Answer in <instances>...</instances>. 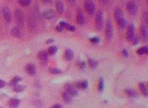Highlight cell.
Masks as SVG:
<instances>
[{"instance_id": "6da1fadb", "label": "cell", "mask_w": 148, "mask_h": 108, "mask_svg": "<svg viewBox=\"0 0 148 108\" xmlns=\"http://www.w3.org/2000/svg\"><path fill=\"white\" fill-rule=\"evenodd\" d=\"M126 8H127V12L131 15H136L138 13V11H139L137 4L134 1H132V0L129 1L127 2V5H126Z\"/></svg>"}, {"instance_id": "7a4b0ae2", "label": "cell", "mask_w": 148, "mask_h": 108, "mask_svg": "<svg viewBox=\"0 0 148 108\" xmlns=\"http://www.w3.org/2000/svg\"><path fill=\"white\" fill-rule=\"evenodd\" d=\"M103 13L101 10H98L95 15V27L98 31H101L103 27L104 23Z\"/></svg>"}, {"instance_id": "3957f363", "label": "cell", "mask_w": 148, "mask_h": 108, "mask_svg": "<svg viewBox=\"0 0 148 108\" xmlns=\"http://www.w3.org/2000/svg\"><path fill=\"white\" fill-rule=\"evenodd\" d=\"M15 18L17 25L20 27H23L25 23V15L21 9H16L15 11Z\"/></svg>"}, {"instance_id": "277c9868", "label": "cell", "mask_w": 148, "mask_h": 108, "mask_svg": "<svg viewBox=\"0 0 148 108\" xmlns=\"http://www.w3.org/2000/svg\"><path fill=\"white\" fill-rule=\"evenodd\" d=\"M84 8L86 13L90 15H93L95 12V4L92 0H85L84 2Z\"/></svg>"}, {"instance_id": "5b68a950", "label": "cell", "mask_w": 148, "mask_h": 108, "mask_svg": "<svg viewBox=\"0 0 148 108\" xmlns=\"http://www.w3.org/2000/svg\"><path fill=\"white\" fill-rule=\"evenodd\" d=\"M113 24L110 19H108L105 24V37L107 39H111L113 36Z\"/></svg>"}, {"instance_id": "8992f818", "label": "cell", "mask_w": 148, "mask_h": 108, "mask_svg": "<svg viewBox=\"0 0 148 108\" xmlns=\"http://www.w3.org/2000/svg\"><path fill=\"white\" fill-rule=\"evenodd\" d=\"M135 36H136V35H135V28H134V25L131 24V25H129L128 28H127V39L129 42H131Z\"/></svg>"}, {"instance_id": "52a82bcc", "label": "cell", "mask_w": 148, "mask_h": 108, "mask_svg": "<svg viewBox=\"0 0 148 108\" xmlns=\"http://www.w3.org/2000/svg\"><path fill=\"white\" fill-rule=\"evenodd\" d=\"M64 89L66 92L68 93L72 97H77L78 95V91H77L76 88L69 83H66L64 85Z\"/></svg>"}, {"instance_id": "ba28073f", "label": "cell", "mask_w": 148, "mask_h": 108, "mask_svg": "<svg viewBox=\"0 0 148 108\" xmlns=\"http://www.w3.org/2000/svg\"><path fill=\"white\" fill-rule=\"evenodd\" d=\"M2 14H3V17L5 18V21L8 23H11L12 20V15L9 8L7 7H5L2 9Z\"/></svg>"}, {"instance_id": "9c48e42d", "label": "cell", "mask_w": 148, "mask_h": 108, "mask_svg": "<svg viewBox=\"0 0 148 108\" xmlns=\"http://www.w3.org/2000/svg\"><path fill=\"white\" fill-rule=\"evenodd\" d=\"M38 57L41 61V64L45 65L48 62V60H49V54H48L47 52L41 51L38 52Z\"/></svg>"}, {"instance_id": "30bf717a", "label": "cell", "mask_w": 148, "mask_h": 108, "mask_svg": "<svg viewBox=\"0 0 148 108\" xmlns=\"http://www.w3.org/2000/svg\"><path fill=\"white\" fill-rule=\"evenodd\" d=\"M42 16H43V18L46 19V20H51V19H53L55 17L56 13L53 9H48V10L43 12Z\"/></svg>"}, {"instance_id": "8fae6325", "label": "cell", "mask_w": 148, "mask_h": 108, "mask_svg": "<svg viewBox=\"0 0 148 108\" xmlns=\"http://www.w3.org/2000/svg\"><path fill=\"white\" fill-rule=\"evenodd\" d=\"M77 22L79 25H83L85 24V19L84 15L83 13L82 12V10L80 9H78L77 11Z\"/></svg>"}, {"instance_id": "7c38bea8", "label": "cell", "mask_w": 148, "mask_h": 108, "mask_svg": "<svg viewBox=\"0 0 148 108\" xmlns=\"http://www.w3.org/2000/svg\"><path fill=\"white\" fill-rule=\"evenodd\" d=\"M87 87H88V82L87 80H80V81H77L75 83V87L78 89H86Z\"/></svg>"}, {"instance_id": "4fadbf2b", "label": "cell", "mask_w": 148, "mask_h": 108, "mask_svg": "<svg viewBox=\"0 0 148 108\" xmlns=\"http://www.w3.org/2000/svg\"><path fill=\"white\" fill-rule=\"evenodd\" d=\"M25 70L30 76H35L36 74V68L33 64L30 63L26 65Z\"/></svg>"}, {"instance_id": "5bb4252c", "label": "cell", "mask_w": 148, "mask_h": 108, "mask_svg": "<svg viewBox=\"0 0 148 108\" xmlns=\"http://www.w3.org/2000/svg\"><path fill=\"white\" fill-rule=\"evenodd\" d=\"M20 104V100L16 98H12L8 102V105L10 108H17Z\"/></svg>"}, {"instance_id": "9a60e30c", "label": "cell", "mask_w": 148, "mask_h": 108, "mask_svg": "<svg viewBox=\"0 0 148 108\" xmlns=\"http://www.w3.org/2000/svg\"><path fill=\"white\" fill-rule=\"evenodd\" d=\"M140 34L141 36L145 41H148V28L144 25H141L140 26Z\"/></svg>"}, {"instance_id": "2e32d148", "label": "cell", "mask_w": 148, "mask_h": 108, "mask_svg": "<svg viewBox=\"0 0 148 108\" xmlns=\"http://www.w3.org/2000/svg\"><path fill=\"white\" fill-rule=\"evenodd\" d=\"M56 8H57V10L59 14H63L64 11V5L63 4V2H61V0H57L56 1Z\"/></svg>"}, {"instance_id": "e0dca14e", "label": "cell", "mask_w": 148, "mask_h": 108, "mask_svg": "<svg viewBox=\"0 0 148 108\" xmlns=\"http://www.w3.org/2000/svg\"><path fill=\"white\" fill-rule=\"evenodd\" d=\"M125 93L127 94V95L129 97L131 98H136L138 97V92L136 90L132 89H127L125 90Z\"/></svg>"}, {"instance_id": "ac0fdd59", "label": "cell", "mask_w": 148, "mask_h": 108, "mask_svg": "<svg viewBox=\"0 0 148 108\" xmlns=\"http://www.w3.org/2000/svg\"><path fill=\"white\" fill-rule=\"evenodd\" d=\"M64 58L67 60H72L74 58V52L70 49H67L64 52Z\"/></svg>"}, {"instance_id": "d6986e66", "label": "cell", "mask_w": 148, "mask_h": 108, "mask_svg": "<svg viewBox=\"0 0 148 108\" xmlns=\"http://www.w3.org/2000/svg\"><path fill=\"white\" fill-rule=\"evenodd\" d=\"M11 34L13 37L15 38H20V36H21V32H20V30L19 28V27L15 26L14 28H12L11 30Z\"/></svg>"}, {"instance_id": "ffe728a7", "label": "cell", "mask_w": 148, "mask_h": 108, "mask_svg": "<svg viewBox=\"0 0 148 108\" xmlns=\"http://www.w3.org/2000/svg\"><path fill=\"white\" fill-rule=\"evenodd\" d=\"M142 25H144L145 27L148 28V10H145L142 13Z\"/></svg>"}, {"instance_id": "44dd1931", "label": "cell", "mask_w": 148, "mask_h": 108, "mask_svg": "<svg viewBox=\"0 0 148 108\" xmlns=\"http://www.w3.org/2000/svg\"><path fill=\"white\" fill-rule=\"evenodd\" d=\"M59 25H61V26H62L64 28H66V29L69 30V31H75V29H76L74 25H70V24H68V23H66V22H64V21L60 22Z\"/></svg>"}, {"instance_id": "7402d4cb", "label": "cell", "mask_w": 148, "mask_h": 108, "mask_svg": "<svg viewBox=\"0 0 148 108\" xmlns=\"http://www.w3.org/2000/svg\"><path fill=\"white\" fill-rule=\"evenodd\" d=\"M62 98L64 99V102L67 104H70L72 102V97L66 91L62 93Z\"/></svg>"}, {"instance_id": "603a6c76", "label": "cell", "mask_w": 148, "mask_h": 108, "mask_svg": "<svg viewBox=\"0 0 148 108\" xmlns=\"http://www.w3.org/2000/svg\"><path fill=\"white\" fill-rule=\"evenodd\" d=\"M124 17V13L123 11L121 9H117L115 10L114 12V18L116 21H118L119 20H120L121 18Z\"/></svg>"}, {"instance_id": "cb8c5ba5", "label": "cell", "mask_w": 148, "mask_h": 108, "mask_svg": "<svg viewBox=\"0 0 148 108\" xmlns=\"http://www.w3.org/2000/svg\"><path fill=\"white\" fill-rule=\"evenodd\" d=\"M116 22H117L118 25H119V27L121 29H124V28L127 26V20L124 18V17H122V18H121L120 20H119Z\"/></svg>"}, {"instance_id": "d4e9b609", "label": "cell", "mask_w": 148, "mask_h": 108, "mask_svg": "<svg viewBox=\"0 0 148 108\" xmlns=\"http://www.w3.org/2000/svg\"><path fill=\"white\" fill-rule=\"evenodd\" d=\"M139 89H140L141 92L143 94L145 97H148V89H147L146 86L144 83H139Z\"/></svg>"}, {"instance_id": "484cf974", "label": "cell", "mask_w": 148, "mask_h": 108, "mask_svg": "<svg viewBox=\"0 0 148 108\" xmlns=\"http://www.w3.org/2000/svg\"><path fill=\"white\" fill-rule=\"evenodd\" d=\"M139 55H143V54H147L148 55V46H142V47L139 48L137 51Z\"/></svg>"}, {"instance_id": "4316f807", "label": "cell", "mask_w": 148, "mask_h": 108, "mask_svg": "<svg viewBox=\"0 0 148 108\" xmlns=\"http://www.w3.org/2000/svg\"><path fill=\"white\" fill-rule=\"evenodd\" d=\"M22 80V78H20V76H15L14 77L12 80L9 82V86H12V87H14V86L17 85V83Z\"/></svg>"}, {"instance_id": "83f0119b", "label": "cell", "mask_w": 148, "mask_h": 108, "mask_svg": "<svg viewBox=\"0 0 148 108\" xmlns=\"http://www.w3.org/2000/svg\"><path fill=\"white\" fill-rule=\"evenodd\" d=\"M28 25L31 30H34L36 27V21L33 17H30L28 20Z\"/></svg>"}, {"instance_id": "f1b7e54d", "label": "cell", "mask_w": 148, "mask_h": 108, "mask_svg": "<svg viewBox=\"0 0 148 108\" xmlns=\"http://www.w3.org/2000/svg\"><path fill=\"white\" fill-rule=\"evenodd\" d=\"M88 64H89V66H90L91 68H93V69L97 68V66H98V62H97L96 60H93V59H89Z\"/></svg>"}, {"instance_id": "f546056e", "label": "cell", "mask_w": 148, "mask_h": 108, "mask_svg": "<svg viewBox=\"0 0 148 108\" xmlns=\"http://www.w3.org/2000/svg\"><path fill=\"white\" fill-rule=\"evenodd\" d=\"M25 89V87L23 85H15L14 86V88H13V91H15V92H21V91H23V90Z\"/></svg>"}, {"instance_id": "4dcf8cb0", "label": "cell", "mask_w": 148, "mask_h": 108, "mask_svg": "<svg viewBox=\"0 0 148 108\" xmlns=\"http://www.w3.org/2000/svg\"><path fill=\"white\" fill-rule=\"evenodd\" d=\"M57 50H58V48L56 46H51L49 48V54L51 55H53L57 53Z\"/></svg>"}, {"instance_id": "1f68e13d", "label": "cell", "mask_w": 148, "mask_h": 108, "mask_svg": "<svg viewBox=\"0 0 148 108\" xmlns=\"http://www.w3.org/2000/svg\"><path fill=\"white\" fill-rule=\"evenodd\" d=\"M49 73H51V74H60L61 73V70L58 68H49Z\"/></svg>"}, {"instance_id": "d6a6232c", "label": "cell", "mask_w": 148, "mask_h": 108, "mask_svg": "<svg viewBox=\"0 0 148 108\" xmlns=\"http://www.w3.org/2000/svg\"><path fill=\"white\" fill-rule=\"evenodd\" d=\"M18 2L22 7H27L31 4V0H18Z\"/></svg>"}, {"instance_id": "836d02e7", "label": "cell", "mask_w": 148, "mask_h": 108, "mask_svg": "<svg viewBox=\"0 0 148 108\" xmlns=\"http://www.w3.org/2000/svg\"><path fill=\"white\" fill-rule=\"evenodd\" d=\"M104 89V80L103 78H101L99 80V83H98V90L101 92H102Z\"/></svg>"}, {"instance_id": "e575fe53", "label": "cell", "mask_w": 148, "mask_h": 108, "mask_svg": "<svg viewBox=\"0 0 148 108\" xmlns=\"http://www.w3.org/2000/svg\"><path fill=\"white\" fill-rule=\"evenodd\" d=\"M90 41L92 42L93 44H97L100 42V39L97 36H95V37H93L91 39H90Z\"/></svg>"}, {"instance_id": "d590c367", "label": "cell", "mask_w": 148, "mask_h": 108, "mask_svg": "<svg viewBox=\"0 0 148 108\" xmlns=\"http://www.w3.org/2000/svg\"><path fill=\"white\" fill-rule=\"evenodd\" d=\"M139 42V37H137V36H135L134 39L132 40V42H131V43H132L134 45H137V44H138Z\"/></svg>"}, {"instance_id": "8d00e7d4", "label": "cell", "mask_w": 148, "mask_h": 108, "mask_svg": "<svg viewBox=\"0 0 148 108\" xmlns=\"http://www.w3.org/2000/svg\"><path fill=\"white\" fill-rule=\"evenodd\" d=\"M67 2L70 6H74L76 4V0H67Z\"/></svg>"}, {"instance_id": "74e56055", "label": "cell", "mask_w": 148, "mask_h": 108, "mask_svg": "<svg viewBox=\"0 0 148 108\" xmlns=\"http://www.w3.org/2000/svg\"><path fill=\"white\" fill-rule=\"evenodd\" d=\"M79 68H81V69H83V68H85L86 67L85 62H83V61H81V62H79Z\"/></svg>"}, {"instance_id": "f35d334b", "label": "cell", "mask_w": 148, "mask_h": 108, "mask_svg": "<svg viewBox=\"0 0 148 108\" xmlns=\"http://www.w3.org/2000/svg\"><path fill=\"white\" fill-rule=\"evenodd\" d=\"M56 30H57V31H58V32H62V31H64V28H63L62 26H61L60 25H59L56 27Z\"/></svg>"}, {"instance_id": "ab89813d", "label": "cell", "mask_w": 148, "mask_h": 108, "mask_svg": "<svg viewBox=\"0 0 148 108\" xmlns=\"http://www.w3.org/2000/svg\"><path fill=\"white\" fill-rule=\"evenodd\" d=\"M109 1L110 0H98V2L101 4H102V5H107V4H109Z\"/></svg>"}, {"instance_id": "60d3db41", "label": "cell", "mask_w": 148, "mask_h": 108, "mask_svg": "<svg viewBox=\"0 0 148 108\" xmlns=\"http://www.w3.org/2000/svg\"><path fill=\"white\" fill-rule=\"evenodd\" d=\"M6 86V82L4 81L3 80H0V89L3 88Z\"/></svg>"}, {"instance_id": "b9f144b4", "label": "cell", "mask_w": 148, "mask_h": 108, "mask_svg": "<svg viewBox=\"0 0 148 108\" xmlns=\"http://www.w3.org/2000/svg\"><path fill=\"white\" fill-rule=\"evenodd\" d=\"M50 108H62V107L59 104H56V105H53V106L51 107Z\"/></svg>"}, {"instance_id": "7bdbcfd3", "label": "cell", "mask_w": 148, "mask_h": 108, "mask_svg": "<svg viewBox=\"0 0 148 108\" xmlns=\"http://www.w3.org/2000/svg\"><path fill=\"white\" fill-rule=\"evenodd\" d=\"M122 54H123V55H124V57H127L129 56L128 51H127V50H123V51H122Z\"/></svg>"}, {"instance_id": "ee69618b", "label": "cell", "mask_w": 148, "mask_h": 108, "mask_svg": "<svg viewBox=\"0 0 148 108\" xmlns=\"http://www.w3.org/2000/svg\"><path fill=\"white\" fill-rule=\"evenodd\" d=\"M43 3L46 4V5H49L52 2V0H41Z\"/></svg>"}, {"instance_id": "f6af8a7d", "label": "cell", "mask_w": 148, "mask_h": 108, "mask_svg": "<svg viewBox=\"0 0 148 108\" xmlns=\"http://www.w3.org/2000/svg\"><path fill=\"white\" fill-rule=\"evenodd\" d=\"M53 42H54V40H53V39H47V40H46V43L47 44H49L53 43Z\"/></svg>"}, {"instance_id": "bcb514c9", "label": "cell", "mask_w": 148, "mask_h": 108, "mask_svg": "<svg viewBox=\"0 0 148 108\" xmlns=\"http://www.w3.org/2000/svg\"><path fill=\"white\" fill-rule=\"evenodd\" d=\"M146 4L147 5V6H148V0H146Z\"/></svg>"}, {"instance_id": "7dc6e473", "label": "cell", "mask_w": 148, "mask_h": 108, "mask_svg": "<svg viewBox=\"0 0 148 108\" xmlns=\"http://www.w3.org/2000/svg\"><path fill=\"white\" fill-rule=\"evenodd\" d=\"M0 108H2V107H0Z\"/></svg>"}]
</instances>
